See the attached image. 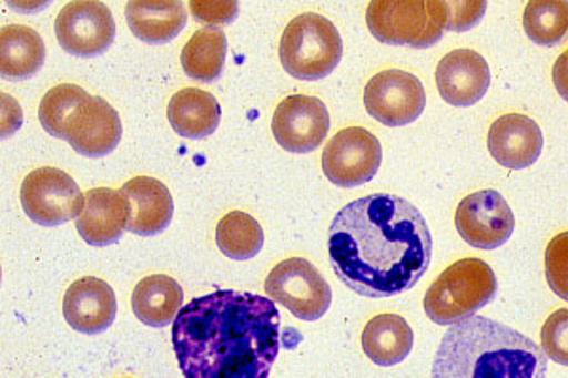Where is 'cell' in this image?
Masks as SVG:
<instances>
[{
	"label": "cell",
	"instance_id": "obj_24",
	"mask_svg": "<svg viewBox=\"0 0 568 378\" xmlns=\"http://www.w3.org/2000/svg\"><path fill=\"white\" fill-rule=\"evenodd\" d=\"M44 40L26 25H8L0 32V76L10 82L27 80L42 69Z\"/></svg>",
	"mask_w": 568,
	"mask_h": 378
},
{
	"label": "cell",
	"instance_id": "obj_12",
	"mask_svg": "<svg viewBox=\"0 0 568 378\" xmlns=\"http://www.w3.org/2000/svg\"><path fill=\"white\" fill-rule=\"evenodd\" d=\"M455 227L465 243L479 251H495L516 227L510 205L495 190H481L460 201L455 212Z\"/></svg>",
	"mask_w": 568,
	"mask_h": 378
},
{
	"label": "cell",
	"instance_id": "obj_2",
	"mask_svg": "<svg viewBox=\"0 0 568 378\" xmlns=\"http://www.w3.org/2000/svg\"><path fill=\"white\" fill-rule=\"evenodd\" d=\"M186 378H267L281 350V315L264 295L219 289L195 297L173 324Z\"/></svg>",
	"mask_w": 568,
	"mask_h": 378
},
{
	"label": "cell",
	"instance_id": "obj_22",
	"mask_svg": "<svg viewBox=\"0 0 568 378\" xmlns=\"http://www.w3.org/2000/svg\"><path fill=\"white\" fill-rule=\"evenodd\" d=\"M184 303V289L175 278L168 275H152L136 284L131 297V307L136 318L150 327H165L175 324Z\"/></svg>",
	"mask_w": 568,
	"mask_h": 378
},
{
	"label": "cell",
	"instance_id": "obj_27",
	"mask_svg": "<svg viewBox=\"0 0 568 378\" xmlns=\"http://www.w3.org/2000/svg\"><path fill=\"white\" fill-rule=\"evenodd\" d=\"M524 29L538 45H557L568 34V2L530 0L525 7Z\"/></svg>",
	"mask_w": 568,
	"mask_h": 378
},
{
	"label": "cell",
	"instance_id": "obj_25",
	"mask_svg": "<svg viewBox=\"0 0 568 378\" xmlns=\"http://www.w3.org/2000/svg\"><path fill=\"white\" fill-rule=\"evenodd\" d=\"M227 40L219 27H203L187 40L181 53L182 69L197 82H214L222 76Z\"/></svg>",
	"mask_w": 568,
	"mask_h": 378
},
{
	"label": "cell",
	"instance_id": "obj_11",
	"mask_svg": "<svg viewBox=\"0 0 568 378\" xmlns=\"http://www.w3.org/2000/svg\"><path fill=\"white\" fill-rule=\"evenodd\" d=\"M59 44L77 58H95L106 52L116 39V23L103 2H69L55 20Z\"/></svg>",
	"mask_w": 568,
	"mask_h": 378
},
{
	"label": "cell",
	"instance_id": "obj_16",
	"mask_svg": "<svg viewBox=\"0 0 568 378\" xmlns=\"http://www.w3.org/2000/svg\"><path fill=\"white\" fill-rule=\"evenodd\" d=\"M439 96L452 106H471L484 99L491 85L489 64L474 50H455L436 69Z\"/></svg>",
	"mask_w": 568,
	"mask_h": 378
},
{
	"label": "cell",
	"instance_id": "obj_20",
	"mask_svg": "<svg viewBox=\"0 0 568 378\" xmlns=\"http://www.w3.org/2000/svg\"><path fill=\"white\" fill-rule=\"evenodd\" d=\"M125 20L136 39L146 44H165L186 27V7L181 0H131Z\"/></svg>",
	"mask_w": 568,
	"mask_h": 378
},
{
	"label": "cell",
	"instance_id": "obj_15",
	"mask_svg": "<svg viewBox=\"0 0 568 378\" xmlns=\"http://www.w3.org/2000/svg\"><path fill=\"white\" fill-rule=\"evenodd\" d=\"M116 313L114 289L95 276L72 283L63 297V316L78 334H103L116 320Z\"/></svg>",
	"mask_w": 568,
	"mask_h": 378
},
{
	"label": "cell",
	"instance_id": "obj_30",
	"mask_svg": "<svg viewBox=\"0 0 568 378\" xmlns=\"http://www.w3.org/2000/svg\"><path fill=\"white\" fill-rule=\"evenodd\" d=\"M542 350L559 366H568V308H559L542 327Z\"/></svg>",
	"mask_w": 568,
	"mask_h": 378
},
{
	"label": "cell",
	"instance_id": "obj_32",
	"mask_svg": "<svg viewBox=\"0 0 568 378\" xmlns=\"http://www.w3.org/2000/svg\"><path fill=\"white\" fill-rule=\"evenodd\" d=\"M190 12L201 23H230L237 18L240 4L237 2H190Z\"/></svg>",
	"mask_w": 568,
	"mask_h": 378
},
{
	"label": "cell",
	"instance_id": "obj_14",
	"mask_svg": "<svg viewBox=\"0 0 568 378\" xmlns=\"http://www.w3.org/2000/svg\"><path fill=\"white\" fill-rule=\"evenodd\" d=\"M122 120L101 96H91L72 114L67 141L85 157H104L122 141Z\"/></svg>",
	"mask_w": 568,
	"mask_h": 378
},
{
	"label": "cell",
	"instance_id": "obj_29",
	"mask_svg": "<svg viewBox=\"0 0 568 378\" xmlns=\"http://www.w3.org/2000/svg\"><path fill=\"white\" fill-rule=\"evenodd\" d=\"M544 265L549 288L568 302V232L559 233L549 241Z\"/></svg>",
	"mask_w": 568,
	"mask_h": 378
},
{
	"label": "cell",
	"instance_id": "obj_6",
	"mask_svg": "<svg viewBox=\"0 0 568 378\" xmlns=\"http://www.w3.org/2000/svg\"><path fill=\"white\" fill-rule=\"evenodd\" d=\"M366 23L379 42L419 50L439 42L446 31L442 0H375Z\"/></svg>",
	"mask_w": 568,
	"mask_h": 378
},
{
	"label": "cell",
	"instance_id": "obj_4",
	"mask_svg": "<svg viewBox=\"0 0 568 378\" xmlns=\"http://www.w3.org/2000/svg\"><path fill=\"white\" fill-rule=\"evenodd\" d=\"M497 276L476 257L449 265L425 294V313L438 326H453L476 316L497 295Z\"/></svg>",
	"mask_w": 568,
	"mask_h": 378
},
{
	"label": "cell",
	"instance_id": "obj_18",
	"mask_svg": "<svg viewBox=\"0 0 568 378\" xmlns=\"http://www.w3.org/2000/svg\"><path fill=\"white\" fill-rule=\"evenodd\" d=\"M487 146L498 165L519 171L530 167L542 154V131L529 116L506 114L493 122Z\"/></svg>",
	"mask_w": 568,
	"mask_h": 378
},
{
	"label": "cell",
	"instance_id": "obj_5",
	"mask_svg": "<svg viewBox=\"0 0 568 378\" xmlns=\"http://www.w3.org/2000/svg\"><path fill=\"white\" fill-rule=\"evenodd\" d=\"M343 42L332 21L315 12L296 16L284 29L278 59L297 80H323L342 61Z\"/></svg>",
	"mask_w": 568,
	"mask_h": 378
},
{
	"label": "cell",
	"instance_id": "obj_10",
	"mask_svg": "<svg viewBox=\"0 0 568 378\" xmlns=\"http://www.w3.org/2000/svg\"><path fill=\"white\" fill-rule=\"evenodd\" d=\"M364 106L375 122L387 127L409 125L425 110V88L412 72L398 69L383 71L366 84Z\"/></svg>",
	"mask_w": 568,
	"mask_h": 378
},
{
	"label": "cell",
	"instance_id": "obj_13",
	"mask_svg": "<svg viewBox=\"0 0 568 378\" xmlns=\"http://www.w3.org/2000/svg\"><path fill=\"white\" fill-rule=\"evenodd\" d=\"M272 131L286 152L307 154L317 150L328 135V109L317 96H286L275 109Z\"/></svg>",
	"mask_w": 568,
	"mask_h": 378
},
{
	"label": "cell",
	"instance_id": "obj_28",
	"mask_svg": "<svg viewBox=\"0 0 568 378\" xmlns=\"http://www.w3.org/2000/svg\"><path fill=\"white\" fill-rule=\"evenodd\" d=\"M90 99V93L82 90L80 85H55L40 101V125L44 127L45 133L67 141V127H69L72 114Z\"/></svg>",
	"mask_w": 568,
	"mask_h": 378
},
{
	"label": "cell",
	"instance_id": "obj_21",
	"mask_svg": "<svg viewBox=\"0 0 568 378\" xmlns=\"http://www.w3.org/2000/svg\"><path fill=\"white\" fill-rule=\"evenodd\" d=\"M222 110L216 99L209 91L197 88H184L171 96L168 106V118L175 133L201 141L213 135L219 129Z\"/></svg>",
	"mask_w": 568,
	"mask_h": 378
},
{
	"label": "cell",
	"instance_id": "obj_8",
	"mask_svg": "<svg viewBox=\"0 0 568 378\" xmlns=\"http://www.w3.org/2000/svg\"><path fill=\"white\" fill-rule=\"evenodd\" d=\"M84 195L65 171L40 167L29 173L21 184V206L34 224L55 227L77 219Z\"/></svg>",
	"mask_w": 568,
	"mask_h": 378
},
{
	"label": "cell",
	"instance_id": "obj_26",
	"mask_svg": "<svg viewBox=\"0 0 568 378\" xmlns=\"http://www.w3.org/2000/svg\"><path fill=\"white\" fill-rule=\"evenodd\" d=\"M216 244L220 252L235 262L256 257L264 246V229L246 212H227L216 225Z\"/></svg>",
	"mask_w": 568,
	"mask_h": 378
},
{
	"label": "cell",
	"instance_id": "obj_17",
	"mask_svg": "<svg viewBox=\"0 0 568 378\" xmlns=\"http://www.w3.org/2000/svg\"><path fill=\"white\" fill-rule=\"evenodd\" d=\"M130 222V203L122 190L95 187L84 193V205L78 214V235L91 246H110L122 238Z\"/></svg>",
	"mask_w": 568,
	"mask_h": 378
},
{
	"label": "cell",
	"instance_id": "obj_7",
	"mask_svg": "<svg viewBox=\"0 0 568 378\" xmlns=\"http://www.w3.org/2000/svg\"><path fill=\"white\" fill-rule=\"evenodd\" d=\"M264 288L272 302L281 303L300 320L323 318L332 303L328 283L304 257H291L275 265L265 278Z\"/></svg>",
	"mask_w": 568,
	"mask_h": 378
},
{
	"label": "cell",
	"instance_id": "obj_9",
	"mask_svg": "<svg viewBox=\"0 0 568 378\" xmlns=\"http://www.w3.org/2000/svg\"><path fill=\"white\" fill-rule=\"evenodd\" d=\"M382 142L368 129H342L323 152L326 178L339 187H356L374 178L382 167Z\"/></svg>",
	"mask_w": 568,
	"mask_h": 378
},
{
	"label": "cell",
	"instance_id": "obj_3",
	"mask_svg": "<svg viewBox=\"0 0 568 378\" xmlns=\"http://www.w3.org/2000/svg\"><path fill=\"white\" fill-rule=\"evenodd\" d=\"M548 356L527 335L500 321L470 316L439 343L433 378H546Z\"/></svg>",
	"mask_w": 568,
	"mask_h": 378
},
{
	"label": "cell",
	"instance_id": "obj_19",
	"mask_svg": "<svg viewBox=\"0 0 568 378\" xmlns=\"http://www.w3.org/2000/svg\"><path fill=\"white\" fill-rule=\"evenodd\" d=\"M122 193L130 203L128 232L154 237L168 229L175 214V203L165 184L150 176H136L123 184Z\"/></svg>",
	"mask_w": 568,
	"mask_h": 378
},
{
	"label": "cell",
	"instance_id": "obj_1",
	"mask_svg": "<svg viewBox=\"0 0 568 378\" xmlns=\"http://www.w3.org/2000/svg\"><path fill=\"white\" fill-rule=\"evenodd\" d=\"M332 269L362 297L383 299L414 288L433 259V235L417 206L375 193L353 201L329 225Z\"/></svg>",
	"mask_w": 568,
	"mask_h": 378
},
{
	"label": "cell",
	"instance_id": "obj_33",
	"mask_svg": "<svg viewBox=\"0 0 568 378\" xmlns=\"http://www.w3.org/2000/svg\"><path fill=\"white\" fill-rule=\"evenodd\" d=\"M551 76H554V85L559 91V95L568 103V50L557 59Z\"/></svg>",
	"mask_w": 568,
	"mask_h": 378
},
{
	"label": "cell",
	"instance_id": "obj_31",
	"mask_svg": "<svg viewBox=\"0 0 568 378\" xmlns=\"http://www.w3.org/2000/svg\"><path fill=\"white\" fill-rule=\"evenodd\" d=\"M487 2L478 0V2H453V0H442V12H444V21H446L447 31L463 32L468 31L476 25L481 16H484Z\"/></svg>",
	"mask_w": 568,
	"mask_h": 378
},
{
	"label": "cell",
	"instance_id": "obj_23",
	"mask_svg": "<svg viewBox=\"0 0 568 378\" xmlns=\"http://www.w3.org/2000/svg\"><path fill=\"white\" fill-rule=\"evenodd\" d=\"M414 348V331L402 316H374L362 331V350L375 366L402 364Z\"/></svg>",
	"mask_w": 568,
	"mask_h": 378
}]
</instances>
